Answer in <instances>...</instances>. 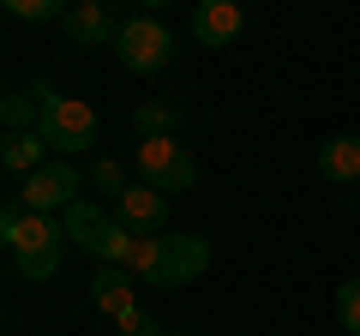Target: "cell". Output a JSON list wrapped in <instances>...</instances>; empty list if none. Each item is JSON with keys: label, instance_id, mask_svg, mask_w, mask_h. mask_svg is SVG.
Segmentation results:
<instances>
[{"label": "cell", "instance_id": "ac0fdd59", "mask_svg": "<svg viewBox=\"0 0 360 336\" xmlns=\"http://www.w3.org/2000/svg\"><path fill=\"white\" fill-rule=\"evenodd\" d=\"M115 330L120 336H162V324H156L144 306H132V312H120V318H115Z\"/></svg>", "mask_w": 360, "mask_h": 336}, {"label": "cell", "instance_id": "7a4b0ae2", "mask_svg": "<svg viewBox=\"0 0 360 336\" xmlns=\"http://www.w3.org/2000/svg\"><path fill=\"white\" fill-rule=\"evenodd\" d=\"M127 271L150 288H186L210 271V240L205 234H150V240L132 246Z\"/></svg>", "mask_w": 360, "mask_h": 336}, {"label": "cell", "instance_id": "9c48e42d", "mask_svg": "<svg viewBox=\"0 0 360 336\" xmlns=\"http://www.w3.org/2000/svg\"><path fill=\"white\" fill-rule=\"evenodd\" d=\"M240 30H246L240 0H198L193 6V37L205 42V49H229Z\"/></svg>", "mask_w": 360, "mask_h": 336}, {"label": "cell", "instance_id": "6da1fadb", "mask_svg": "<svg viewBox=\"0 0 360 336\" xmlns=\"http://www.w3.org/2000/svg\"><path fill=\"white\" fill-rule=\"evenodd\" d=\"M0 240H6V252H13V271L30 276V283L54 276V271H60V259H66L60 217H37V210H25V205H18V193L6 198V210H0Z\"/></svg>", "mask_w": 360, "mask_h": 336}, {"label": "cell", "instance_id": "9a60e30c", "mask_svg": "<svg viewBox=\"0 0 360 336\" xmlns=\"http://www.w3.org/2000/svg\"><path fill=\"white\" fill-rule=\"evenodd\" d=\"M90 186H96V193H127V168L115 162V156H96V162H90Z\"/></svg>", "mask_w": 360, "mask_h": 336}, {"label": "cell", "instance_id": "30bf717a", "mask_svg": "<svg viewBox=\"0 0 360 336\" xmlns=\"http://www.w3.org/2000/svg\"><path fill=\"white\" fill-rule=\"evenodd\" d=\"M60 228H66V246L103 252V240L115 234V210H103V205H90V198H78L72 210H60Z\"/></svg>", "mask_w": 360, "mask_h": 336}, {"label": "cell", "instance_id": "5b68a950", "mask_svg": "<svg viewBox=\"0 0 360 336\" xmlns=\"http://www.w3.org/2000/svg\"><path fill=\"white\" fill-rule=\"evenodd\" d=\"M96 132H103V120H96V108L78 103V96H54L49 115H42V138H49V150L60 156H84L90 144H96Z\"/></svg>", "mask_w": 360, "mask_h": 336}, {"label": "cell", "instance_id": "3957f363", "mask_svg": "<svg viewBox=\"0 0 360 336\" xmlns=\"http://www.w3.org/2000/svg\"><path fill=\"white\" fill-rule=\"evenodd\" d=\"M132 174H139V186H156V193H186V186L198 181V162L186 156V144L180 138H139V150H132Z\"/></svg>", "mask_w": 360, "mask_h": 336}, {"label": "cell", "instance_id": "ba28073f", "mask_svg": "<svg viewBox=\"0 0 360 336\" xmlns=\"http://www.w3.org/2000/svg\"><path fill=\"white\" fill-rule=\"evenodd\" d=\"M60 25H66V37H72L78 49H115V37H120V18L108 13L103 0H72Z\"/></svg>", "mask_w": 360, "mask_h": 336}, {"label": "cell", "instance_id": "8fae6325", "mask_svg": "<svg viewBox=\"0 0 360 336\" xmlns=\"http://www.w3.org/2000/svg\"><path fill=\"white\" fill-rule=\"evenodd\" d=\"M319 174L336 181V186L360 181V132H336V138L319 144Z\"/></svg>", "mask_w": 360, "mask_h": 336}, {"label": "cell", "instance_id": "d6986e66", "mask_svg": "<svg viewBox=\"0 0 360 336\" xmlns=\"http://www.w3.org/2000/svg\"><path fill=\"white\" fill-rule=\"evenodd\" d=\"M180 336H193V330H180Z\"/></svg>", "mask_w": 360, "mask_h": 336}, {"label": "cell", "instance_id": "e0dca14e", "mask_svg": "<svg viewBox=\"0 0 360 336\" xmlns=\"http://www.w3.org/2000/svg\"><path fill=\"white\" fill-rule=\"evenodd\" d=\"M6 13L25 18V25H49V18H66L60 0H6Z\"/></svg>", "mask_w": 360, "mask_h": 336}, {"label": "cell", "instance_id": "8992f818", "mask_svg": "<svg viewBox=\"0 0 360 336\" xmlns=\"http://www.w3.org/2000/svg\"><path fill=\"white\" fill-rule=\"evenodd\" d=\"M78 193H84L78 168L54 156L49 168H37V174H30V181L18 186V205H25V210H37V217H60V210H72V205H78Z\"/></svg>", "mask_w": 360, "mask_h": 336}, {"label": "cell", "instance_id": "2e32d148", "mask_svg": "<svg viewBox=\"0 0 360 336\" xmlns=\"http://www.w3.org/2000/svg\"><path fill=\"white\" fill-rule=\"evenodd\" d=\"M336 318H342L348 336H360V276H348V283L336 288Z\"/></svg>", "mask_w": 360, "mask_h": 336}, {"label": "cell", "instance_id": "52a82bcc", "mask_svg": "<svg viewBox=\"0 0 360 336\" xmlns=\"http://www.w3.org/2000/svg\"><path fill=\"white\" fill-rule=\"evenodd\" d=\"M115 222L132 228L139 240H150V234L168 228V198L156 193V186H127V193L115 198Z\"/></svg>", "mask_w": 360, "mask_h": 336}, {"label": "cell", "instance_id": "5bb4252c", "mask_svg": "<svg viewBox=\"0 0 360 336\" xmlns=\"http://www.w3.org/2000/svg\"><path fill=\"white\" fill-rule=\"evenodd\" d=\"M132 127H139V138H174V132H180V103H144V108H132Z\"/></svg>", "mask_w": 360, "mask_h": 336}, {"label": "cell", "instance_id": "4fadbf2b", "mask_svg": "<svg viewBox=\"0 0 360 336\" xmlns=\"http://www.w3.org/2000/svg\"><path fill=\"white\" fill-rule=\"evenodd\" d=\"M0 162H6V174H37V168H49V138L42 132H6V144H0Z\"/></svg>", "mask_w": 360, "mask_h": 336}, {"label": "cell", "instance_id": "277c9868", "mask_svg": "<svg viewBox=\"0 0 360 336\" xmlns=\"http://www.w3.org/2000/svg\"><path fill=\"white\" fill-rule=\"evenodd\" d=\"M115 60L127 66V72H162V66L174 60V37H168V25H162V18L132 13V18H120Z\"/></svg>", "mask_w": 360, "mask_h": 336}, {"label": "cell", "instance_id": "7c38bea8", "mask_svg": "<svg viewBox=\"0 0 360 336\" xmlns=\"http://www.w3.org/2000/svg\"><path fill=\"white\" fill-rule=\"evenodd\" d=\"M132 283H139V276H132L127 264H103V271L90 276V300H96L108 318H120V312H132Z\"/></svg>", "mask_w": 360, "mask_h": 336}]
</instances>
